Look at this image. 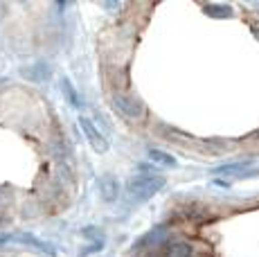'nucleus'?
Masks as SVG:
<instances>
[{"mask_svg": "<svg viewBox=\"0 0 259 257\" xmlns=\"http://www.w3.org/2000/svg\"><path fill=\"white\" fill-rule=\"evenodd\" d=\"M21 75L25 79H29V81H46V79H50V75H52V70H50L48 63L38 61V63H34V66L23 68Z\"/></svg>", "mask_w": 259, "mask_h": 257, "instance_id": "8", "label": "nucleus"}, {"mask_svg": "<svg viewBox=\"0 0 259 257\" xmlns=\"http://www.w3.org/2000/svg\"><path fill=\"white\" fill-rule=\"evenodd\" d=\"M165 179L156 174H138L133 179H128L126 183V192L138 201H147L151 196H156L158 192L165 187Z\"/></svg>", "mask_w": 259, "mask_h": 257, "instance_id": "1", "label": "nucleus"}, {"mask_svg": "<svg viewBox=\"0 0 259 257\" xmlns=\"http://www.w3.org/2000/svg\"><path fill=\"white\" fill-rule=\"evenodd\" d=\"M0 241H18V244H27V246H32V248H38V250H41V253L54 255V248H52V244H48V241H41V239H36V237H34V235H25V232H21V235L5 237V239H0Z\"/></svg>", "mask_w": 259, "mask_h": 257, "instance_id": "6", "label": "nucleus"}, {"mask_svg": "<svg viewBox=\"0 0 259 257\" xmlns=\"http://www.w3.org/2000/svg\"><path fill=\"white\" fill-rule=\"evenodd\" d=\"M203 12L207 14V16H212V18H232V7L230 5H205L203 7Z\"/></svg>", "mask_w": 259, "mask_h": 257, "instance_id": "11", "label": "nucleus"}, {"mask_svg": "<svg viewBox=\"0 0 259 257\" xmlns=\"http://www.w3.org/2000/svg\"><path fill=\"white\" fill-rule=\"evenodd\" d=\"M113 106H115V111H119L124 117H128V120H140L144 117V106L138 100H133L131 95H124V93H115L113 95Z\"/></svg>", "mask_w": 259, "mask_h": 257, "instance_id": "3", "label": "nucleus"}, {"mask_svg": "<svg viewBox=\"0 0 259 257\" xmlns=\"http://www.w3.org/2000/svg\"><path fill=\"white\" fill-rule=\"evenodd\" d=\"M255 36H257V38H259V27H257V29H255Z\"/></svg>", "mask_w": 259, "mask_h": 257, "instance_id": "13", "label": "nucleus"}, {"mask_svg": "<svg viewBox=\"0 0 259 257\" xmlns=\"http://www.w3.org/2000/svg\"><path fill=\"white\" fill-rule=\"evenodd\" d=\"M61 91H63V97H66V102L70 104L72 108H81V97H79L77 88H74V83L68 77L61 79Z\"/></svg>", "mask_w": 259, "mask_h": 257, "instance_id": "9", "label": "nucleus"}, {"mask_svg": "<svg viewBox=\"0 0 259 257\" xmlns=\"http://www.w3.org/2000/svg\"><path fill=\"white\" fill-rule=\"evenodd\" d=\"M192 253H194L192 244H187V241H174V244L167 246L165 257H192Z\"/></svg>", "mask_w": 259, "mask_h": 257, "instance_id": "10", "label": "nucleus"}, {"mask_svg": "<svg viewBox=\"0 0 259 257\" xmlns=\"http://www.w3.org/2000/svg\"><path fill=\"white\" fill-rule=\"evenodd\" d=\"M167 239H169V232L165 226H160V228H153L151 232H147V235L138 241V246H140V248H160Z\"/></svg>", "mask_w": 259, "mask_h": 257, "instance_id": "7", "label": "nucleus"}, {"mask_svg": "<svg viewBox=\"0 0 259 257\" xmlns=\"http://www.w3.org/2000/svg\"><path fill=\"white\" fill-rule=\"evenodd\" d=\"M99 194H102V199L106 201V203H113V201H117L119 196V183L115 176L106 174L99 179Z\"/></svg>", "mask_w": 259, "mask_h": 257, "instance_id": "5", "label": "nucleus"}, {"mask_svg": "<svg viewBox=\"0 0 259 257\" xmlns=\"http://www.w3.org/2000/svg\"><path fill=\"white\" fill-rule=\"evenodd\" d=\"M214 176H228V179H255L259 176V165L252 160H239L230 165H219L212 169Z\"/></svg>", "mask_w": 259, "mask_h": 257, "instance_id": "2", "label": "nucleus"}, {"mask_svg": "<svg viewBox=\"0 0 259 257\" xmlns=\"http://www.w3.org/2000/svg\"><path fill=\"white\" fill-rule=\"evenodd\" d=\"M149 158H151L153 162H158V165H162V167H176L178 165L176 158H174L171 154H167V151H162V149H149Z\"/></svg>", "mask_w": 259, "mask_h": 257, "instance_id": "12", "label": "nucleus"}, {"mask_svg": "<svg viewBox=\"0 0 259 257\" xmlns=\"http://www.w3.org/2000/svg\"><path fill=\"white\" fill-rule=\"evenodd\" d=\"M79 124H81V131H83V136H86V140L91 142V147L97 154H104V151L108 149V142H106V138L99 133V128L93 124V120H88V117H79Z\"/></svg>", "mask_w": 259, "mask_h": 257, "instance_id": "4", "label": "nucleus"}]
</instances>
